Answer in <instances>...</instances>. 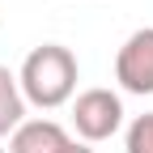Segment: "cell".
Here are the masks:
<instances>
[{
  "label": "cell",
  "instance_id": "cell-3",
  "mask_svg": "<svg viewBox=\"0 0 153 153\" xmlns=\"http://www.w3.org/2000/svg\"><path fill=\"white\" fill-rule=\"evenodd\" d=\"M115 81L128 94H153V26L123 38L115 55Z\"/></svg>",
  "mask_w": 153,
  "mask_h": 153
},
{
  "label": "cell",
  "instance_id": "cell-8",
  "mask_svg": "<svg viewBox=\"0 0 153 153\" xmlns=\"http://www.w3.org/2000/svg\"><path fill=\"white\" fill-rule=\"evenodd\" d=\"M0 153H4V149H0Z\"/></svg>",
  "mask_w": 153,
  "mask_h": 153
},
{
  "label": "cell",
  "instance_id": "cell-5",
  "mask_svg": "<svg viewBox=\"0 0 153 153\" xmlns=\"http://www.w3.org/2000/svg\"><path fill=\"white\" fill-rule=\"evenodd\" d=\"M26 123V94L17 85V76L0 64V136H9Z\"/></svg>",
  "mask_w": 153,
  "mask_h": 153
},
{
  "label": "cell",
  "instance_id": "cell-6",
  "mask_svg": "<svg viewBox=\"0 0 153 153\" xmlns=\"http://www.w3.org/2000/svg\"><path fill=\"white\" fill-rule=\"evenodd\" d=\"M128 153H153V111L149 115H136L128 123V136H123Z\"/></svg>",
  "mask_w": 153,
  "mask_h": 153
},
{
  "label": "cell",
  "instance_id": "cell-2",
  "mask_svg": "<svg viewBox=\"0 0 153 153\" xmlns=\"http://www.w3.org/2000/svg\"><path fill=\"white\" fill-rule=\"evenodd\" d=\"M72 128L85 145H98V140H111L115 132L123 128V102L119 94H111L102 85L94 89H81L72 98Z\"/></svg>",
  "mask_w": 153,
  "mask_h": 153
},
{
  "label": "cell",
  "instance_id": "cell-7",
  "mask_svg": "<svg viewBox=\"0 0 153 153\" xmlns=\"http://www.w3.org/2000/svg\"><path fill=\"white\" fill-rule=\"evenodd\" d=\"M64 153H94V149H89L85 140H68V149H64Z\"/></svg>",
  "mask_w": 153,
  "mask_h": 153
},
{
  "label": "cell",
  "instance_id": "cell-1",
  "mask_svg": "<svg viewBox=\"0 0 153 153\" xmlns=\"http://www.w3.org/2000/svg\"><path fill=\"white\" fill-rule=\"evenodd\" d=\"M17 85H22L26 102L38 111H55L72 102L76 94V55L60 43H43L26 55L22 72H17Z\"/></svg>",
  "mask_w": 153,
  "mask_h": 153
},
{
  "label": "cell",
  "instance_id": "cell-4",
  "mask_svg": "<svg viewBox=\"0 0 153 153\" xmlns=\"http://www.w3.org/2000/svg\"><path fill=\"white\" fill-rule=\"evenodd\" d=\"M68 140H72V136H68L55 119H26L22 128L13 132L9 153H64Z\"/></svg>",
  "mask_w": 153,
  "mask_h": 153
}]
</instances>
